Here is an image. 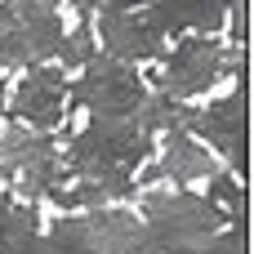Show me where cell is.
<instances>
[{
  "label": "cell",
  "mask_w": 254,
  "mask_h": 254,
  "mask_svg": "<svg viewBox=\"0 0 254 254\" xmlns=\"http://www.w3.org/2000/svg\"><path fill=\"white\" fill-rule=\"evenodd\" d=\"M152 152H156V143L138 125V116H116V121L89 116V125L67 143L63 161L76 179L103 183L112 201H134L138 196L134 174L143 161H152Z\"/></svg>",
  "instance_id": "obj_1"
},
{
  "label": "cell",
  "mask_w": 254,
  "mask_h": 254,
  "mask_svg": "<svg viewBox=\"0 0 254 254\" xmlns=\"http://www.w3.org/2000/svg\"><path fill=\"white\" fill-rule=\"evenodd\" d=\"M138 214L152 241L165 254H188L210 241L223 223L210 196H196L192 188H138Z\"/></svg>",
  "instance_id": "obj_2"
},
{
  "label": "cell",
  "mask_w": 254,
  "mask_h": 254,
  "mask_svg": "<svg viewBox=\"0 0 254 254\" xmlns=\"http://www.w3.org/2000/svg\"><path fill=\"white\" fill-rule=\"evenodd\" d=\"M49 254H165L143 219L121 214L112 205L85 214H58L49 223Z\"/></svg>",
  "instance_id": "obj_3"
},
{
  "label": "cell",
  "mask_w": 254,
  "mask_h": 254,
  "mask_svg": "<svg viewBox=\"0 0 254 254\" xmlns=\"http://www.w3.org/2000/svg\"><path fill=\"white\" fill-rule=\"evenodd\" d=\"M67 22L58 0H0V67L27 71L58 54Z\"/></svg>",
  "instance_id": "obj_4"
},
{
  "label": "cell",
  "mask_w": 254,
  "mask_h": 254,
  "mask_svg": "<svg viewBox=\"0 0 254 254\" xmlns=\"http://www.w3.org/2000/svg\"><path fill=\"white\" fill-rule=\"evenodd\" d=\"M143 94H147V80L134 71V63H121L112 54H94L80 67V76L67 85V98L76 107H89V116H107V121L134 116Z\"/></svg>",
  "instance_id": "obj_5"
},
{
  "label": "cell",
  "mask_w": 254,
  "mask_h": 254,
  "mask_svg": "<svg viewBox=\"0 0 254 254\" xmlns=\"http://www.w3.org/2000/svg\"><path fill=\"white\" fill-rule=\"evenodd\" d=\"M183 129L196 134L201 143H210L214 156L228 161L237 179H246V165H250V94H246V80H237L232 94H223L205 107H192Z\"/></svg>",
  "instance_id": "obj_6"
},
{
  "label": "cell",
  "mask_w": 254,
  "mask_h": 254,
  "mask_svg": "<svg viewBox=\"0 0 254 254\" xmlns=\"http://www.w3.org/2000/svg\"><path fill=\"white\" fill-rule=\"evenodd\" d=\"M165 71H161V85L156 89H165L170 98H179V103H192V98H201V94H210L228 71H223V63H228V40L223 36H183L174 49H165Z\"/></svg>",
  "instance_id": "obj_7"
},
{
  "label": "cell",
  "mask_w": 254,
  "mask_h": 254,
  "mask_svg": "<svg viewBox=\"0 0 254 254\" xmlns=\"http://www.w3.org/2000/svg\"><path fill=\"white\" fill-rule=\"evenodd\" d=\"M13 121L31 125V129H45L54 134L67 116H71V103H67V71L54 67V63H40V67H27L22 80L13 85Z\"/></svg>",
  "instance_id": "obj_8"
},
{
  "label": "cell",
  "mask_w": 254,
  "mask_h": 254,
  "mask_svg": "<svg viewBox=\"0 0 254 254\" xmlns=\"http://www.w3.org/2000/svg\"><path fill=\"white\" fill-rule=\"evenodd\" d=\"M138 170H143V179H134L138 188H152L161 179L174 183V188H192V179H214L223 165H219V156L196 134H188L183 125H174V129L161 134V156L143 161Z\"/></svg>",
  "instance_id": "obj_9"
},
{
  "label": "cell",
  "mask_w": 254,
  "mask_h": 254,
  "mask_svg": "<svg viewBox=\"0 0 254 254\" xmlns=\"http://www.w3.org/2000/svg\"><path fill=\"white\" fill-rule=\"evenodd\" d=\"M98 45L103 54L121 63H161L165 58V31L143 9H98Z\"/></svg>",
  "instance_id": "obj_10"
},
{
  "label": "cell",
  "mask_w": 254,
  "mask_h": 254,
  "mask_svg": "<svg viewBox=\"0 0 254 254\" xmlns=\"http://www.w3.org/2000/svg\"><path fill=\"white\" fill-rule=\"evenodd\" d=\"M0 254H49V237L40 228L36 201H13V223L0 241Z\"/></svg>",
  "instance_id": "obj_11"
},
{
  "label": "cell",
  "mask_w": 254,
  "mask_h": 254,
  "mask_svg": "<svg viewBox=\"0 0 254 254\" xmlns=\"http://www.w3.org/2000/svg\"><path fill=\"white\" fill-rule=\"evenodd\" d=\"M210 183V201H214V210L223 214V223L228 228H246V214H250V196H246V183L237 179V174H228V170H219L214 179H205Z\"/></svg>",
  "instance_id": "obj_12"
},
{
  "label": "cell",
  "mask_w": 254,
  "mask_h": 254,
  "mask_svg": "<svg viewBox=\"0 0 254 254\" xmlns=\"http://www.w3.org/2000/svg\"><path fill=\"white\" fill-rule=\"evenodd\" d=\"M98 49H94V13H76V27H67L63 31V40H58V63L63 67H71V71H80L89 58H94Z\"/></svg>",
  "instance_id": "obj_13"
},
{
  "label": "cell",
  "mask_w": 254,
  "mask_h": 254,
  "mask_svg": "<svg viewBox=\"0 0 254 254\" xmlns=\"http://www.w3.org/2000/svg\"><path fill=\"white\" fill-rule=\"evenodd\" d=\"M246 246H250L246 241V228H219L210 241H201L196 250H188V254H250Z\"/></svg>",
  "instance_id": "obj_14"
}]
</instances>
